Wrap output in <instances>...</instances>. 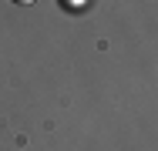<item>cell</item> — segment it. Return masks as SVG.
I'll list each match as a JSON object with an SVG mask.
<instances>
[{
	"label": "cell",
	"instance_id": "obj_1",
	"mask_svg": "<svg viewBox=\"0 0 158 151\" xmlns=\"http://www.w3.org/2000/svg\"><path fill=\"white\" fill-rule=\"evenodd\" d=\"M10 3H17V7H27V3H34V0H10Z\"/></svg>",
	"mask_w": 158,
	"mask_h": 151
}]
</instances>
